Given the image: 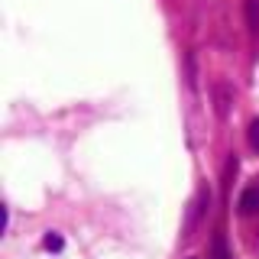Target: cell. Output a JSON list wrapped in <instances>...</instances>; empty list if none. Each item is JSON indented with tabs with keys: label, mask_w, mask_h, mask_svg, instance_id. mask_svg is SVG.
I'll return each instance as SVG.
<instances>
[{
	"label": "cell",
	"mask_w": 259,
	"mask_h": 259,
	"mask_svg": "<svg viewBox=\"0 0 259 259\" xmlns=\"http://www.w3.org/2000/svg\"><path fill=\"white\" fill-rule=\"evenodd\" d=\"M230 104H233V88L227 84V81H217L214 84V110H217L221 120L230 117Z\"/></svg>",
	"instance_id": "obj_1"
},
{
	"label": "cell",
	"mask_w": 259,
	"mask_h": 259,
	"mask_svg": "<svg viewBox=\"0 0 259 259\" xmlns=\"http://www.w3.org/2000/svg\"><path fill=\"white\" fill-rule=\"evenodd\" d=\"M237 207H240V214H259V185H253V188H246L240 194Z\"/></svg>",
	"instance_id": "obj_2"
},
{
	"label": "cell",
	"mask_w": 259,
	"mask_h": 259,
	"mask_svg": "<svg viewBox=\"0 0 259 259\" xmlns=\"http://www.w3.org/2000/svg\"><path fill=\"white\" fill-rule=\"evenodd\" d=\"M246 29L249 36H259V0H246Z\"/></svg>",
	"instance_id": "obj_3"
},
{
	"label": "cell",
	"mask_w": 259,
	"mask_h": 259,
	"mask_svg": "<svg viewBox=\"0 0 259 259\" xmlns=\"http://www.w3.org/2000/svg\"><path fill=\"white\" fill-rule=\"evenodd\" d=\"M46 249H55V253H59V249L65 246V243H62V237H59V233H46Z\"/></svg>",
	"instance_id": "obj_4"
},
{
	"label": "cell",
	"mask_w": 259,
	"mask_h": 259,
	"mask_svg": "<svg viewBox=\"0 0 259 259\" xmlns=\"http://www.w3.org/2000/svg\"><path fill=\"white\" fill-rule=\"evenodd\" d=\"M249 146H253V149L259 152V117L253 120V123H249Z\"/></svg>",
	"instance_id": "obj_5"
}]
</instances>
